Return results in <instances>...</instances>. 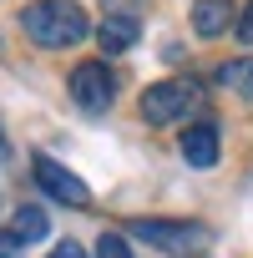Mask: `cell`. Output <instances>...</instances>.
Instances as JSON below:
<instances>
[{"label": "cell", "instance_id": "6da1fadb", "mask_svg": "<svg viewBox=\"0 0 253 258\" xmlns=\"http://www.w3.org/2000/svg\"><path fill=\"white\" fill-rule=\"evenodd\" d=\"M21 26L46 51H66V46H76L91 31L86 26V11L76 6V0H31V6L21 11Z\"/></svg>", "mask_w": 253, "mask_h": 258}, {"label": "cell", "instance_id": "7a4b0ae2", "mask_svg": "<svg viewBox=\"0 0 253 258\" xmlns=\"http://www.w3.org/2000/svg\"><path fill=\"white\" fill-rule=\"evenodd\" d=\"M132 233H137L142 243H152V248L172 253V258H193V253H203V248L213 243V233H208L203 223H162V218H137V223H132Z\"/></svg>", "mask_w": 253, "mask_h": 258}, {"label": "cell", "instance_id": "3957f363", "mask_svg": "<svg viewBox=\"0 0 253 258\" xmlns=\"http://www.w3.org/2000/svg\"><path fill=\"white\" fill-rule=\"evenodd\" d=\"M71 101L81 106V111H106L111 106V96H116V86H111V71L101 66V61H81L76 71H71Z\"/></svg>", "mask_w": 253, "mask_h": 258}, {"label": "cell", "instance_id": "277c9868", "mask_svg": "<svg viewBox=\"0 0 253 258\" xmlns=\"http://www.w3.org/2000/svg\"><path fill=\"white\" fill-rule=\"evenodd\" d=\"M187 106H193V86H187V81H157V86L142 91V116L157 121V126L187 116Z\"/></svg>", "mask_w": 253, "mask_h": 258}, {"label": "cell", "instance_id": "5b68a950", "mask_svg": "<svg viewBox=\"0 0 253 258\" xmlns=\"http://www.w3.org/2000/svg\"><path fill=\"white\" fill-rule=\"evenodd\" d=\"M36 182H41L56 203H66V208H86V203H91V187H86L76 172H66L56 157H36Z\"/></svg>", "mask_w": 253, "mask_h": 258}, {"label": "cell", "instance_id": "8992f818", "mask_svg": "<svg viewBox=\"0 0 253 258\" xmlns=\"http://www.w3.org/2000/svg\"><path fill=\"white\" fill-rule=\"evenodd\" d=\"M182 157H187L193 167H213V162H218V126H213V121H198V126L182 132Z\"/></svg>", "mask_w": 253, "mask_h": 258}, {"label": "cell", "instance_id": "52a82bcc", "mask_svg": "<svg viewBox=\"0 0 253 258\" xmlns=\"http://www.w3.org/2000/svg\"><path fill=\"white\" fill-rule=\"evenodd\" d=\"M137 36H142V26H137L132 16H106L101 31H96V41H101L106 56H116V51H126V46H137Z\"/></svg>", "mask_w": 253, "mask_h": 258}, {"label": "cell", "instance_id": "ba28073f", "mask_svg": "<svg viewBox=\"0 0 253 258\" xmlns=\"http://www.w3.org/2000/svg\"><path fill=\"white\" fill-rule=\"evenodd\" d=\"M233 21V0H198L193 6V31L198 36H223Z\"/></svg>", "mask_w": 253, "mask_h": 258}, {"label": "cell", "instance_id": "9c48e42d", "mask_svg": "<svg viewBox=\"0 0 253 258\" xmlns=\"http://www.w3.org/2000/svg\"><path fill=\"white\" fill-rule=\"evenodd\" d=\"M46 233H51V218H46L36 203L16 208V218H11V238H16V243H41Z\"/></svg>", "mask_w": 253, "mask_h": 258}, {"label": "cell", "instance_id": "30bf717a", "mask_svg": "<svg viewBox=\"0 0 253 258\" xmlns=\"http://www.w3.org/2000/svg\"><path fill=\"white\" fill-rule=\"evenodd\" d=\"M218 81H223L228 91H243V96H253V61H228V66L218 71Z\"/></svg>", "mask_w": 253, "mask_h": 258}, {"label": "cell", "instance_id": "8fae6325", "mask_svg": "<svg viewBox=\"0 0 253 258\" xmlns=\"http://www.w3.org/2000/svg\"><path fill=\"white\" fill-rule=\"evenodd\" d=\"M96 258H132V248H126V238H116V233H101Z\"/></svg>", "mask_w": 253, "mask_h": 258}, {"label": "cell", "instance_id": "7c38bea8", "mask_svg": "<svg viewBox=\"0 0 253 258\" xmlns=\"http://www.w3.org/2000/svg\"><path fill=\"white\" fill-rule=\"evenodd\" d=\"M101 6H106V16H132V21H137L142 0H101Z\"/></svg>", "mask_w": 253, "mask_h": 258}, {"label": "cell", "instance_id": "4fadbf2b", "mask_svg": "<svg viewBox=\"0 0 253 258\" xmlns=\"http://www.w3.org/2000/svg\"><path fill=\"white\" fill-rule=\"evenodd\" d=\"M238 41H248V46H253V6H243V11H238Z\"/></svg>", "mask_w": 253, "mask_h": 258}, {"label": "cell", "instance_id": "5bb4252c", "mask_svg": "<svg viewBox=\"0 0 253 258\" xmlns=\"http://www.w3.org/2000/svg\"><path fill=\"white\" fill-rule=\"evenodd\" d=\"M51 258H91V253H86L81 243H56V253H51Z\"/></svg>", "mask_w": 253, "mask_h": 258}, {"label": "cell", "instance_id": "9a60e30c", "mask_svg": "<svg viewBox=\"0 0 253 258\" xmlns=\"http://www.w3.org/2000/svg\"><path fill=\"white\" fill-rule=\"evenodd\" d=\"M0 258H21V243L11 233H0Z\"/></svg>", "mask_w": 253, "mask_h": 258}, {"label": "cell", "instance_id": "2e32d148", "mask_svg": "<svg viewBox=\"0 0 253 258\" xmlns=\"http://www.w3.org/2000/svg\"><path fill=\"white\" fill-rule=\"evenodd\" d=\"M0 162H6V132H0Z\"/></svg>", "mask_w": 253, "mask_h": 258}]
</instances>
